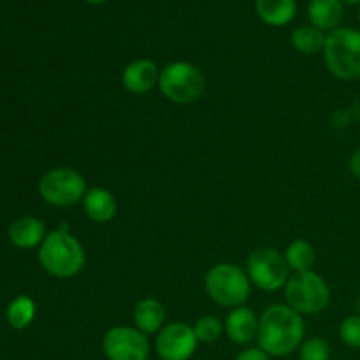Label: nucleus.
Instances as JSON below:
<instances>
[{
	"label": "nucleus",
	"mask_w": 360,
	"mask_h": 360,
	"mask_svg": "<svg viewBox=\"0 0 360 360\" xmlns=\"http://www.w3.org/2000/svg\"><path fill=\"white\" fill-rule=\"evenodd\" d=\"M7 322L13 329H27L35 319V302L28 295H20L7 306Z\"/></svg>",
	"instance_id": "20"
},
{
	"label": "nucleus",
	"mask_w": 360,
	"mask_h": 360,
	"mask_svg": "<svg viewBox=\"0 0 360 360\" xmlns=\"http://www.w3.org/2000/svg\"><path fill=\"white\" fill-rule=\"evenodd\" d=\"M193 330H195V336L199 340V343H214L224 334L225 326L218 316L206 315L197 320L195 326H193Z\"/></svg>",
	"instance_id": "21"
},
{
	"label": "nucleus",
	"mask_w": 360,
	"mask_h": 360,
	"mask_svg": "<svg viewBox=\"0 0 360 360\" xmlns=\"http://www.w3.org/2000/svg\"><path fill=\"white\" fill-rule=\"evenodd\" d=\"M299 360H330V347L323 338H309L299 348Z\"/></svg>",
	"instance_id": "22"
},
{
	"label": "nucleus",
	"mask_w": 360,
	"mask_h": 360,
	"mask_svg": "<svg viewBox=\"0 0 360 360\" xmlns=\"http://www.w3.org/2000/svg\"><path fill=\"white\" fill-rule=\"evenodd\" d=\"M199 340L192 326L183 322L167 323L155 340V350L162 360H190Z\"/></svg>",
	"instance_id": "10"
},
{
	"label": "nucleus",
	"mask_w": 360,
	"mask_h": 360,
	"mask_svg": "<svg viewBox=\"0 0 360 360\" xmlns=\"http://www.w3.org/2000/svg\"><path fill=\"white\" fill-rule=\"evenodd\" d=\"M285 260H287L288 267L294 273H306V271H313L311 267L315 266L316 253L315 248L309 245L304 239H297V241L290 243L285 250Z\"/></svg>",
	"instance_id": "19"
},
{
	"label": "nucleus",
	"mask_w": 360,
	"mask_h": 360,
	"mask_svg": "<svg viewBox=\"0 0 360 360\" xmlns=\"http://www.w3.org/2000/svg\"><path fill=\"white\" fill-rule=\"evenodd\" d=\"M304 330L302 315L288 304H273L259 316V348L269 357H287L301 348Z\"/></svg>",
	"instance_id": "1"
},
{
	"label": "nucleus",
	"mask_w": 360,
	"mask_h": 360,
	"mask_svg": "<svg viewBox=\"0 0 360 360\" xmlns=\"http://www.w3.org/2000/svg\"><path fill=\"white\" fill-rule=\"evenodd\" d=\"M83 2L91 4V6H98V4H104V2H108V0H83Z\"/></svg>",
	"instance_id": "27"
},
{
	"label": "nucleus",
	"mask_w": 360,
	"mask_h": 360,
	"mask_svg": "<svg viewBox=\"0 0 360 360\" xmlns=\"http://www.w3.org/2000/svg\"><path fill=\"white\" fill-rule=\"evenodd\" d=\"M39 262L51 276L69 280L83 271L86 255L83 245L65 227H62L46 236L39 248Z\"/></svg>",
	"instance_id": "2"
},
{
	"label": "nucleus",
	"mask_w": 360,
	"mask_h": 360,
	"mask_svg": "<svg viewBox=\"0 0 360 360\" xmlns=\"http://www.w3.org/2000/svg\"><path fill=\"white\" fill-rule=\"evenodd\" d=\"M86 179L70 167H56L46 172L39 181V195L56 207H69L83 200L86 193Z\"/></svg>",
	"instance_id": "7"
},
{
	"label": "nucleus",
	"mask_w": 360,
	"mask_h": 360,
	"mask_svg": "<svg viewBox=\"0 0 360 360\" xmlns=\"http://www.w3.org/2000/svg\"><path fill=\"white\" fill-rule=\"evenodd\" d=\"M246 274L257 288L266 292H276L285 287L290 278L285 255L274 248H259L250 253L246 262Z\"/></svg>",
	"instance_id": "8"
},
{
	"label": "nucleus",
	"mask_w": 360,
	"mask_h": 360,
	"mask_svg": "<svg viewBox=\"0 0 360 360\" xmlns=\"http://www.w3.org/2000/svg\"><path fill=\"white\" fill-rule=\"evenodd\" d=\"M350 171L352 174L355 176V178L360 179V148L357 151H355L354 155H352L350 158Z\"/></svg>",
	"instance_id": "25"
},
{
	"label": "nucleus",
	"mask_w": 360,
	"mask_h": 360,
	"mask_svg": "<svg viewBox=\"0 0 360 360\" xmlns=\"http://www.w3.org/2000/svg\"><path fill=\"white\" fill-rule=\"evenodd\" d=\"M297 13L295 0H257V14L269 27H285Z\"/></svg>",
	"instance_id": "17"
},
{
	"label": "nucleus",
	"mask_w": 360,
	"mask_h": 360,
	"mask_svg": "<svg viewBox=\"0 0 360 360\" xmlns=\"http://www.w3.org/2000/svg\"><path fill=\"white\" fill-rule=\"evenodd\" d=\"M46 225L39 218L23 217L13 221L9 227V239L14 246L23 250L41 246L46 239Z\"/></svg>",
	"instance_id": "14"
},
{
	"label": "nucleus",
	"mask_w": 360,
	"mask_h": 360,
	"mask_svg": "<svg viewBox=\"0 0 360 360\" xmlns=\"http://www.w3.org/2000/svg\"><path fill=\"white\" fill-rule=\"evenodd\" d=\"M326 32L313 27V25L297 27L290 35L292 46L299 53H304V55H316V53L323 51V48H326Z\"/></svg>",
	"instance_id": "18"
},
{
	"label": "nucleus",
	"mask_w": 360,
	"mask_h": 360,
	"mask_svg": "<svg viewBox=\"0 0 360 360\" xmlns=\"http://www.w3.org/2000/svg\"><path fill=\"white\" fill-rule=\"evenodd\" d=\"M83 210L84 214L95 224H108L116 217L118 204H116L115 195L109 190L94 186L88 188L83 197Z\"/></svg>",
	"instance_id": "13"
},
{
	"label": "nucleus",
	"mask_w": 360,
	"mask_h": 360,
	"mask_svg": "<svg viewBox=\"0 0 360 360\" xmlns=\"http://www.w3.org/2000/svg\"><path fill=\"white\" fill-rule=\"evenodd\" d=\"M158 70L157 63L148 58H139L130 62L122 74V83L127 91L134 95H143L158 86Z\"/></svg>",
	"instance_id": "11"
},
{
	"label": "nucleus",
	"mask_w": 360,
	"mask_h": 360,
	"mask_svg": "<svg viewBox=\"0 0 360 360\" xmlns=\"http://www.w3.org/2000/svg\"><path fill=\"white\" fill-rule=\"evenodd\" d=\"M343 16L345 6L341 0H311L308 6L309 21L322 32L336 30Z\"/></svg>",
	"instance_id": "15"
},
{
	"label": "nucleus",
	"mask_w": 360,
	"mask_h": 360,
	"mask_svg": "<svg viewBox=\"0 0 360 360\" xmlns=\"http://www.w3.org/2000/svg\"><path fill=\"white\" fill-rule=\"evenodd\" d=\"M340 338L347 347L360 348V315L348 316L340 327Z\"/></svg>",
	"instance_id": "23"
},
{
	"label": "nucleus",
	"mask_w": 360,
	"mask_h": 360,
	"mask_svg": "<svg viewBox=\"0 0 360 360\" xmlns=\"http://www.w3.org/2000/svg\"><path fill=\"white\" fill-rule=\"evenodd\" d=\"M234 360H269V355L262 348H246Z\"/></svg>",
	"instance_id": "24"
},
{
	"label": "nucleus",
	"mask_w": 360,
	"mask_h": 360,
	"mask_svg": "<svg viewBox=\"0 0 360 360\" xmlns=\"http://www.w3.org/2000/svg\"><path fill=\"white\" fill-rule=\"evenodd\" d=\"M327 69L341 81L360 77V30L338 27L329 32L323 48Z\"/></svg>",
	"instance_id": "3"
},
{
	"label": "nucleus",
	"mask_w": 360,
	"mask_h": 360,
	"mask_svg": "<svg viewBox=\"0 0 360 360\" xmlns=\"http://www.w3.org/2000/svg\"><path fill=\"white\" fill-rule=\"evenodd\" d=\"M134 323H136V329H139L146 336L148 334H158L165 327L164 304L153 297L139 301L134 309Z\"/></svg>",
	"instance_id": "16"
},
{
	"label": "nucleus",
	"mask_w": 360,
	"mask_h": 360,
	"mask_svg": "<svg viewBox=\"0 0 360 360\" xmlns=\"http://www.w3.org/2000/svg\"><path fill=\"white\" fill-rule=\"evenodd\" d=\"M225 334L236 345H248L259 334V316L248 306L232 308L224 322Z\"/></svg>",
	"instance_id": "12"
},
{
	"label": "nucleus",
	"mask_w": 360,
	"mask_h": 360,
	"mask_svg": "<svg viewBox=\"0 0 360 360\" xmlns=\"http://www.w3.org/2000/svg\"><path fill=\"white\" fill-rule=\"evenodd\" d=\"M357 309H359V315H360V295H359V301H357Z\"/></svg>",
	"instance_id": "28"
},
{
	"label": "nucleus",
	"mask_w": 360,
	"mask_h": 360,
	"mask_svg": "<svg viewBox=\"0 0 360 360\" xmlns=\"http://www.w3.org/2000/svg\"><path fill=\"white\" fill-rule=\"evenodd\" d=\"M285 299L299 315H319L329 306L330 288L315 271L295 273L285 285Z\"/></svg>",
	"instance_id": "6"
},
{
	"label": "nucleus",
	"mask_w": 360,
	"mask_h": 360,
	"mask_svg": "<svg viewBox=\"0 0 360 360\" xmlns=\"http://www.w3.org/2000/svg\"><path fill=\"white\" fill-rule=\"evenodd\" d=\"M359 23H360V7H359Z\"/></svg>",
	"instance_id": "29"
},
{
	"label": "nucleus",
	"mask_w": 360,
	"mask_h": 360,
	"mask_svg": "<svg viewBox=\"0 0 360 360\" xmlns=\"http://www.w3.org/2000/svg\"><path fill=\"white\" fill-rule=\"evenodd\" d=\"M102 350L108 360H148L151 354L146 334L127 326L109 329L102 340Z\"/></svg>",
	"instance_id": "9"
},
{
	"label": "nucleus",
	"mask_w": 360,
	"mask_h": 360,
	"mask_svg": "<svg viewBox=\"0 0 360 360\" xmlns=\"http://www.w3.org/2000/svg\"><path fill=\"white\" fill-rule=\"evenodd\" d=\"M343 6H360V0H341Z\"/></svg>",
	"instance_id": "26"
},
{
	"label": "nucleus",
	"mask_w": 360,
	"mask_h": 360,
	"mask_svg": "<svg viewBox=\"0 0 360 360\" xmlns=\"http://www.w3.org/2000/svg\"><path fill=\"white\" fill-rule=\"evenodd\" d=\"M207 295L217 304L225 308H238L245 306L248 301L252 281L246 271L239 269L234 264H217L211 267L204 280Z\"/></svg>",
	"instance_id": "4"
},
{
	"label": "nucleus",
	"mask_w": 360,
	"mask_h": 360,
	"mask_svg": "<svg viewBox=\"0 0 360 360\" xmlns=\"http://www.w3.org/2000/svg\"><path fill=\"white\" fill-rule=\"evenodd\" d=\"M158 90L176 104H192L202 97L206 90V77L193 63L172 62L160 70Z\"/></svg>",
	"instance_id": "5"
}]
</instances>
